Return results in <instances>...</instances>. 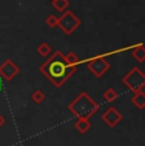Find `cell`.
I'll list each match as a JSON object with an SVG mask.
<instances>
[{
	"label": "cell",
	"mask_w": 145,
	"mask_h": 146,
	"mask_svg": "<svg viewBox=\"0 0 145 146\" xmlns=\"http://www.w3.org/2000/svg\"><path fill=\"white\" fill-rule=\"evenodd\" d=\"M57 17L56 15H54V14H51V15H49L46 18V24L49 26L50 28H55V27H57Z\"/></svg>",
	"instance_id": "2e32d148"
},
{
	"label": "cell",
	"mask_w": 145,
	"mask_h": 146,
	"mask_svg": "<svg viewBox=\"0 0 145 146\" xmlns=\"http://www.w3.org/2000/svg\"><path fill=\"white\" fill-rule=\"evenodd\" d=\"M19 72H21L19 66L10 58H7L5 61H3V64H0V78H3L4 80L12 81Z\"/></svg>",
	"instance_id": "8992f818"
},
{
	"label": "cell",
	"mask_w": 145,
	"mask_h": 146,
	"mask_svg": "<svg viewBox=\"0 0 145 146\" xmlns=\"http://www.w3.org/2000/svg\"><path fill=\"white\" fill-rule=\"evenodd\" d=\"M31 98H32V100L36 103V104H41V103L45 100V93L42 90H40V89H37V90H35L32 93Z\"/></svg>",
	"instance_id": "9a60e30c"
},
{
	"label": "cell",
	"mask_w": 145,
	"mask_h": 146,
	"mask_svg": "<svg viewBox=\"0 0 145 146\" xmlns=\"http://www.w3.org/2000/svg\"><path fill=\"white\" fill-rule=\"evenodd\" d=\"M69 111L78 118L89 119L93 114L99 111V104L89 97L87 92H82L68 106Z\"/></svg>",
	"instance_id": "7a4b0ae2"
},
{
	"label": "cell",
	"mask_w": 145,
	"mask_h": 146,
	"mask_svg": "<svg viewBox=\"0 0 145 146\" xmlns=\"http://www.w3.org/2000/svg\"><path fill=\"white\" fill-rule=\"evenodd\" d=\"M3 89V81H1V78H0V92H1Z\"/></svg>",
	"instance_id": "ac0fdd59"
},
{
	"label": "cell",
	"mask_w": 145,
	"mask_h": 146,
	"mask_svg": "<svg viewBox=\"0 0 145 146\" xmlns=\"http://www.w3.org/2000/svg\"><path fill=\"white\" fill-rule=\"evenodd\" d=\"M65 57V60H66V62L69 64L70 66H75V67H78V64H79V57H78V55L75 52H69L68 55H65L64 56Z\"/></svg>",
	"instance_id": "4fadbf2b"
},
{
	"label": "cell",
	"mask_w": 145,
	"mask_h": 146,
	"mask_svg": "<svg viewBox=\"0 0 145 146\" xmlns=\"http://www.w3.org/2000/svg\"><path fill=\"white\" fill-rule=\"evenodd\" d=\"M87 65H88L89 71H90L96 78H102L111 67L110 62H108L106 58H103V57L90 58V60L87 62Z\"/></svg>",
	"instance_id": "5b68a950"
},
{
	"label": "cell",
	"mask_w": 145,
	"mask_h": 146,
	"mask_svg": "<svg viewBox=\"0 0 145 146\" xmlns=\"http://www.w3.org/2000/svg\"><path fill=\"white\" fill-rule=\"evenodd\" d=\"M102 121L108 127H115V126H117L122 121V114L117 111L115 107H110L102 114Z\"/></svg>",
	"instance_id": "52a82bcc"
},
{
	"label": "cell",
	"mask_w": 145,
	"mask_h": 146,
	"mask_svg": "<svg viewBox=\"0 0 145 146\" xmlns=\"http://www.w3.org/2000/svg\"><path fill=\"white\" fill-rule=\"evenodd\" d=\"M131 56H132L138 62H144V60H145V48H144L143 44L135 47V48L131 51Z\"/></svg>",
	"instance_id": "30bf717a"
},
{
	"label": "cell",
	"mask_w": 145,
	"mask_h": 146,
	"mask_svg": "<svg viewBox=\"0 0 145 146\" xmlns=\"http://www.w3.org/2000/svg\"><path fill=\"white\" fill-rule=\"evenodd\" d=\"M76 69L78 67L69 65L63 52L57 50L49 60H46L40 66V72L43 74L56 88H61L66 80L76 71Z\"/></svg>",
	"instance_id": "6da1fadb"
},
{
	"label": "cell",
	"mask_w": 145,
	"mask_h": 146,
	"mask_svg": "<svg viewBox=\"0 0 145 146\" xmlns=\"http://www.w3.org/2000/svg\"><path fill=\"white\" fill-rule=\"evenodd\" d=\"M80 23H82L80 19L70 10H65L63 15L57 19V27H60V29L66 36H70L71 33H74L80 27Z\"/></svg>",
	"instance_id": "277c9868"
},
{
	"label": "cell",
	"mask_w": 145,
	"mask_h": 146,
	"mask_svg": "<svg viewBox=\"0 0 145 146\" xmlns=\"http://www.w3.org/2000/svg\"><path fill=\"white\" fill-rule=\"evenodd\" d=\"M122 83L130 89L134 93L140 92L145 86V75L139 67H132L124 78H122Z\"/></svg>",
	"instance_id": "3957f363"
},
{
	"label": "cell",
	"mask_w": 145,
	"mask_h": 146,
	"mask_svg": "<svg viewBox=\"0 0 145 146\" xmlns=\"http://www.w3.org/2000/svg\"><path fill=\"white\" fill-rule=\"evenodd\" d=\"M4 125H5V118L1 116V114H0V128H1Z\"/></svg>",
	"instance_id": "e0dca14e"
},
{
	"label": "cell",
	"mask_w": 145,
	"mask_h": 146,
	"mask_svg": "<svg viewBox=\"0 0 145 146\" xmlns=\"http://www.w3.org/2000/svg\"><path fill=\"white\" fill-rule=\"evenodd\" d=\"M37 53L40 56H49L50 53H51V47H50V44L47 43V42H42V43H40V46L37 47Z\"/></svg>",
	"instance_id": "5bb4252c"
},
{
	"label": "cell",
	"mask_w": 145,
	"mask_h": 146,
	"mask_svg": "<svg viewBox=\"0 0 145 146\" xmlns=\"http://www.w3.org/2000/svg\"><path fill=\"white\" fill-rule=\"evenodd\" d=\"M131 102L135 107H138L139 109H144L145 108V94L143 90L136 92L134 93L132 98H131Z\"/></svg>",
	"instance_id": "ba28073f"
},
{
	"label": "cell",
	"mask_w": 145,
	"mask_h": 146,
	"mask_svg": "<svg viewBox=\"0 0 145 146\" xmlns=\"http://www.w3.org/2000/svg\"><path fill=\"white\" fill-rule=\"evenodd\" d=\"M117 97H118V94H117V92L112 88H108L107 90L103 93V99L108 103H112L115 99H117Z\"/></svg>",
	"instance_id": "7c38bea8"
},
{
	"label": "cell",
	"mask_w": 145,
	"mask_h": 146,
	"mask_svg": "<svg viewBox=\"0 0 145 146\" xmlns=\"http://www.w3.org/2000/svg\"><path fill=\"white\" fill-rule=\"evenodd\" d=\"M74 126H75V128H76V130L79 131L80 133H83V135L87 133L88 131L90 130V127H92L89 119H84V118H78L76 122L74 123Z\"/></svg>",
	"instance_id": "9c48e42d"
},
{
	"label": "cell",
	"mask_w": 145,
	"mask_h": 146,
	"mask_svg": "<svg viewBox=\"0 0 145 146\" xmlns=\"http://www.w3.org/2000/svg\"><path fill=\"white\" fill-rule=\"evenodd\" d=\"M69 5H70L69 0H52V7H54L57 12L64 13L69 8Z\"/></svg>",
	"instance_id": "8fae6325"
}]
</instances>
